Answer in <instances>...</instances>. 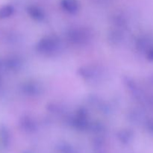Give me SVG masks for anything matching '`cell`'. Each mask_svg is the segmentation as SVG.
Listing matches in <instances>:
<instances>
[{
  "label": "cell",
  "mask_w": 153,
  "mask_h": 153,
  "mask_svg": "<svg viewBox=\"0 0 153 153\" xmlns=\"http://www.w3.org/2000/svg\"><path fill=\"white\" fill-rule=\"evenodd\" d=\"M59 46V39L55 35H48L42 38L37 46V49L42 53H51Z\"/></svg>",
  "instance_id": "1"
},
{
  "label": "cell",
  "mask_w": 153,
  "mask_h": 153,
  "mask_svg": "<svg viewBox=\"0 0 153 153\" xmlns=\"http://www.w3.org/2000/svg\"><path fill=\"white\" fill-rule=\"evenodd\" d=\"M73 125L79 129H85L88 126V113L84 109H80L73 119Z\"/></svg>",
  "instance_id": "2"
},
{
  "label": "cell",
  "mask_w": 153,
  "mask_h": 153,
  "mask_svg": "<svg viewBox=\"0 0 153 153\" xmlns=\"http://www.w3.org/2000/svg\"><path fill=\"white\" fill-rule=\"evenodd\" d=\"M68 37L70 41L79 44L87 41L88 38V34L83 30L74 29L70 31Z\"/></svg>",
  "instance_id": "3"
},
{
  "label": "cell",
  "mask_w": 153,
  "mask_h": 153,
  "mask_svg": "<svg viewBox=\"0 0 153 153\" xmlns=\"http://www.w3.org/2000/svg\"><path fill=\"white\" fill-rule=\"evenodd\" d=\"M61 4L66 11L71 13H76L80 7L77 0H61Z\"/></svg>",
  "instance_id": "4"
},
{
  "label": "cell",
  "mask_w": 153,
  "mask_h": 153,
  "mask_svg": "<svg viewBox=\"0 0 153 153\" xmlns=\"http://www.w3.org/2000/svg\"><path fill=\"white\" fill-rule=\"evenodd\" d=\"M24 92L29 95H37L41 93V86L37 82H28L23 85Z\"/></svg>",
  "instance_id": "5"
},
{
  "label": "cell",
  "mask_w": 153,
  "mask_h": 153,
  "mask_svg": "<svg viewBox=\"0 0 153 153\" xmlns=\"http://www.w3.org/2000/svg\"><path fill=\"white\" fill-rule=\"evenodd\" d=\"M28 13L31 18L36 20H42L44 18V12L37 6H30L28 7Z\"/></svg>",
  "instance_id": "6"
},
{
  "label": "cell",
  "mask_w": 153,
  "mask_h": 153,
  "mask_svg": "<svg viewBox=\"0 0 153 153\" xmlns=\"http://www.w3.org/2000/svg\"><path fill=\"white\" fill-rule=\"evenodd\" d=\"M14 9L13 6L10 4H6L0 8V19H4L11 16L13 13Z\"/></svg>",
  "instance_id": "7"
},
{
  "label": "cell",
  "mask_w": 153,
  "mask_h": 153,
  "mask_svg": "<svg viewBox=\"0 0 153 153\" xmlns=\"http://www.w3.org/2000/svg\"><path fill=\"white\" fill-rule=\"evenodd\" d=\"M20 125L22 126V128L26 130H32L35 127V123H34L31 118L29 117H24L21 119Z\"/></svg>",
  "instance_id": "8"
},
{
  "label": "cell",
  "mask_w": 153,
  "mask_h": 153,
  "mask_svg": "<svg viewBox=\"0 0 153 153\" xmlns=\"http://www.w3.org/2000/svg\"><path fill=\"white\" fill-rule=\"evenodd\" d=\"M5 64L7 68H9L10 70H16V69H19L21 65L20 61L17 58H10V59H7Z\"/></svg>",
  "instance_id": "9"
},
{
  "label": "cell",
  "mask_w": 153,
  "mask_h": 153,
  "mask_svg": "<svg viewBox=\"0 0 153 153\" xmlns=\"http://www.w3.org/2000/svg\"><path fill=\"white\" fill-rule=\"evenodd\" d=\"M110 36L112 37H109L111 41L113 42V43H118L122 40V34L118 31H114L110 34Z\"/></svg>",
  "instance_id": "10"
},
{
  "label": "cell",
  "mask_w": 153,
  "mask_h": 153,
  "mask_svg": "<svg viewBox=\"0 0 153 153\" xmlns=\"http://www.w3.org/2000/svg\"><path fill=\"white\" fill-rule=\"evenodd\" d=\"M0 66H1V63H0Z\"/></svg>",
  "instance_id": "11"
}]
</instances>
